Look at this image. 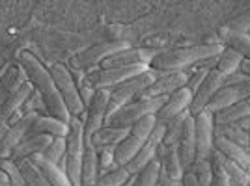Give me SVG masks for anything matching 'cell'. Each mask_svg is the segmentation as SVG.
<instances>
[{
  "label": "cell",
  "mask_w": 250,
  "mask_h": 186,
  "mask_svg": "<svg viewBox=\"0 0 250 186\" xmlns=\"http://www.w3.org/2000/svg\"><path fill=\"white\" fill-rule=\"evenodd\" d=\"M19 60H21V67L24 69L26 76H28V82L36 88V92L42 95L43 104H45L49 115L60 119L65 125L71 123L73 117L69 114L65 103L62 101V97L58 93V88L54 86V80H52L49 69H45L43 63L30 52H21Z\"/></svg>",
  "instance_id": "1"
},
{
  "label": "cell",
  "mask_w": 250,
  "mask_h": 186,
  "mask_svg": "<svg viewBox=\"0 0 250 186\" xmlns=\"http://www.w3.org/2000/svg\"><path fill=\"white\" fill-rule=\"evenodd\" d=\"M220 43H206V45H194V47H181V49H172V51H163L155 60L151 62L149 69L157 73H181L194 63H202L217 58L222 52Z\"/></svg>",
  "instance_id": "2"
},
{
  "label": "cell",
  "mask_w": 250,
  "mask_h": 186,
  "mask_svg": "<svg viewBox=\"0 0 250 186\" xmlns=\"http://www.w3.org/2000/svg\"><path fill=\"white\" fill-rule=\"evenodd\" d=\"M83 151L84 121L73 117L69 123V134L65 138V155L56 164L67 175L71 186H83Z\"/></svg>",
  "instance_id": "3"
},
{
  "label": "cell",
  "mask_w": 250,
  "mask_h": 186,
  "mask_svg": "<svg viewBox=\"0 0 250 186\" xmlns=\"http://www.w3.org/2000/svg\"><path fill=\"white\" fill-rule=\"evenodd\" d=\"M159 76H163V73H157L153 69L142 73L138 76H133L129 80L122 82L120 86H116L114 90H110V97H108V104H106V114H104V125L110 121V117L125 104H129L133 99L140 97V93L146 88H149L155 82Z\"/></svg>",
  "instance_id": "4"
},
{
  "label": "cell",
  "mask_w": 250,
  "mask_h": 186,
  "mask_svg": "<svg viewBox=\"0 0 250 186\" xmlns=\"http://www.w3.org/2000/svg\"><path fill=\"white\" fill-rule=\"evenodd\" d=\"M155 123H157L155 115H146V117H142L140 121H136L129 129V134L125 136V140L112 151L114 153L116 167H125V166L135 158L136 153L142 149V145L146 144V140L151 134Z\"/></svg>",
  "instance_id": "5"
},
{
  "label": "cell",
  "mask_w": 250,
  "mask_h": 186,
  "mask_svg": "<svg viewBox=\"0 0 250 186\" xmlns=\"http://www.w3.org/2000/svg\"><path fill=\"white\" fill-rule=\"evenodd\" d=\"M168 97H155V99H136L129 104L122 106L116 112L110 121L104 127H114V129H131L136 121H140L146 115H157V112L165 106Z\"/></svg>",
  "instance_id": "6"
},
{
  "label": "cell",
  "mask_w": 250,
  "mask_h": 186,
  "mask_svg": "<svg viewBox=\"0 0 250 186\" xmlns=\"http://www.w3.org/2000/svg\"><path fill=\"white\" fill-rule=\"evenodd\" d=\"M49 73H51L54 86L58 88V93H60V97L65 103V106H67L71 117H77V119H83L84 121L86 106H84L83 99H81V93H79L77 82L71 76V71L65 65H62V63H56V65H52L51 69H49Z\"/></svg>",
  "instance_id": "7"
},
{
  "label": "cell",
  "mask_w": 250,
  "mask_h": 186,
  "mask_svg": "<svg viewBox=\"0 0 250 186\" xmlns=\"http://www.w3.org/2000/svg\"><path fill=\"white\" fill-rule=\"evenodd\" d=\"M149 71L147 65H125V67H112V69H95V71H90L84 74V80L86 84L97 92V90H114L116 86H120L122 82L133 78V76H138L142 73Z\"/></svg>",
  "instance_id": "8"
},
{
  "label": "cell",
  "mask_w": 250,
  "mask_h": 186,
  "mask_svg": "<svg viewBox=\"0 0 250 186\" xmlns=\"http://www.w3.org/2000/svg\"><path fill=\"white\" fill-rule=\"evenodd\" d=\"M125 49H129V43L125 41L97 43V45H94V47H90V49H86V51H83L81 54L75 56L73 67L81 73L83 71L90 73V69H97V65H101L106 58H110L112 54L125 51Z\"/></svg>",
  "instance_id": "9"
},
{
  "label": "cell",
  "mask_w": 250,
  "mask_h": 186,
  "mask_svg": "<svg viewBox=\"0 0 250 186\" xmlns=\"http://www.w3.org/2000/svg\"><path fill=\"white\" fill-rule=\"evenodd\" d=\"M247 97H250V80L241 84H226L213 95V99L204 108V112H209L211 115H215L222 112V110L229 108V106H233V104L245 101Z\"/></svg>",
  "instance_id": "10"
},
{
  "label": "cell",
  "mask_w": 250,
  "mask_h": 186,
  "mask_svg": "<svg viewBox=\"0 0 250 186\" xmlns=\"http://www.w3.org/2000/svg\"><path fill=\"white\" fill-rule=\"evenodd\" d=\"M161 49H125L112 54L101 63V69H112V67H125V65H151V62L161 54Z\"/></svg>",
  "instance_id": "11"
},
{
  "label": "cell",
  "mask_w": 250,
  "mask_h": 186,
  "mask_svg": "<svg viewBox=\"0 0 250 186\" xmlns=\"http://www.w3.org/2000/svg\"><path fill=\"white\" fill-rule=\"evenodd\" d=\"M194 117V142H196V160H208L213 153V115L209 112H200Z\"/></svg>",
  "instance_id": "12"
},
{
  "label": "cell",
  "mask_w": 250,
  "mask_h": 186,
  "mask_svg": "<svg viewBox=\"0 0 250 186\" xmlns=\"http://www.w3.org/2000/svg\"><path fill=\"white\" fill-rule=\"evenodd\" d=\"M110 92L108 90H97L92 97V101L86 108L84 117V138H90L97 130L104 127V114H106V104H108Z\"/></svg>",
  "instance_id": "13"
},
{
  "label": "cell",
  "mask_w": 250,
  "mask_h": 186,
  "mask_svg": "<svg viewBox=\"0 0 250 186\" xmlns=\"http://www.w3.org/2000/svg\"><path fill=\"white\" fill-rule=\"evenodd\" d=\"M224 80H226V76L222 73H219L215 67L209 69L206 78H204V82L200 84L198 92L194 93V97H192V103H190V108H188L190 115H196L200 112H204V108L213 99V95L224 86Z\"/></svg>",
  "instance_id": "14"
},
{
  "label": "cell",
  "mask_w": 250,
  "mask_h": 186,
  "mask_svg": "<svg viewBox=\"0 0 250 186\" xmlns=\"http://www.w3.org/2000/svg\"><path fill=\"white\" fill-rule=\"evenodd\" d=\"M188 74L185 71L181 73H168L159 76L155 82L151 84L149 88H146L144 92L140 93L138 99H155V97H170L174 92L181 90L187 86Z\"/></svg>",
  "instance_id": "15"
},
{
  "label": "cell",
  "mask_w": 250,
  "mask_h": 186,
  "mask_svg": "<svg viewBox=\"0 0 250 186\" xmlns=\"http://www.w3.org/2000/svg\"><path fill=\"white\" fill-rule=\"evenodd\" d=\"M36 117H38V112L24 114L19 121H15L13 125H10L8 132H6V136H4L2 142H0V160L10 158L11 153H13V149L24 140V136H26V132H28V129H30V125L34 123Z\"/></svg>",
  "instance_id": "16"
},
{
  "label": "cell",
  "mask_w": 250,
  "mask_h": 186,
  "mask_svg": "<svg viewBox=\"0 0 250 186\" xmlns=\"http://www.w3.org/2000/svg\"><path fill=\"white\" fill-rule=\"evenodd\" d=\"M190 103H192V93L188 92L187 88L177 90V92H174L170 97H168V101L165 103V106L157 112V115H155L157 121L167 123V121H170L172 117L183 114V112H188Z\"/></svg>",
  "instance_id": "17"
},
{
  "label": "cell",
  "mask_w": 250,
  "mask_h": 186,
  "mask_svg": "<svg viewBox=\"0 0 250 186\" xmlns=\"http://www.w3.org/2000/svg\"><path fill=\"white\" fill-rule=\"evenodd\" d=\"M177 153H179V160L183 169H187L194 164L196 160V142H194V117L188 115L187 121L183 123L181 129V136L177 142Z\"/></svg>",
  "instance_id": "18"
},
{
  "label": "cell",
  "mask_w": 250,
  "mask_h": 186,
  "mask_svg": "<svg viewBox=\"0 0 250 186\" xmlns=\"http://www.w3.org/2000/svg\"><path fill=\"white\" fill-rule=\"evenodd\" d=\"M36 134H49L52 138H67L69 125H65L63 121L56 119V117H51V115L38 114V117L34 119V123L30 125V129H28V132H26L24 138Z\"/></svg>",
  "instance_id": "19"
},
{
  "label": "cell",
  "mask_w": 250,
  "mask_h": 186,
  "mask_svg": "<svg viewBox=\"0 0 250 186\" xmlns=\"http://www.w3.org/2000/svg\"><path fill=\"white\" fill-rule=\"evenodd\" d=\"M52 136L49 134H36V136H28L24 138L21 144L17 145L11 153L10 160L13 162H19L22 158H30L32 155H38V153H43L49 145L52 144Z\"/></svg>",
  "instance_id": "20"
},
{
  "label": "cell",
  "mask_w": 250,
  "mask_h": 186,
  "mask_svg": "<svg viewBox=\"0 0 250 186\" xmlns=\"http://www.w3.org/2000/svg\"><path fill=\"white\" fill-rule=\"evenodd\" d=\"M219 43L222 47L237 52L243 60H250V34L228 30L226 26H222L219 30Z\"/></svg>",
  "instance_id": "21"
},
{
  "label": "cell",
  "mask_w": 250,
  "mask_h": 186,
  "mask_svg": "<svg viewBox=\"0 0 250 186\" xmlns=\"http://www.w3.org/2000/svg\"><path fill=\"white\" fill-rule=\"evenodd\" d=\"M213 149L220 153L222 156H226L228 160L235 162L237 166H241L245 171H249L250 167V155L247 149H243L239 145L231 144L226 138H220V136H215L213 138Z\"/></svg>",
  "instance_id": "22"
},
{
  "label": "cell",
  "mask_w": 250,
  "mask_h": 186,
  "mask_svg": "<svg viewBox=\"0 0 250 186\" xmlns=\"http://www.w3.org/2000/svg\"><path fill=\"white\" fill-rule=\"evenodd\" d=\"M129 134V129H114V127H103L101 130H97L88 140L92 142L97 151H114L118 145L125 140V136Z\"/></svg>",
  "instance_id": "23"
},
{
  "label": "cell",
  "mask_w": 250,
  "mask_h": 186,
  "mask_svg": "<svg viewBox=\"0 0 250 186\" xmlns=\"http://www.w3.org/2000/svg\"><path fill=\"white\" fill-rule=\"evenodd\" d=\"M32 93H34V86H32L30 82H26V84H22L21 88L13 93L10 99H6V101L2 103V106H0V127L10 123L11 115L15 114L22 104L28 101V97H30Z\"/></svg>",
  "instance_id": "24"
},
{
  "label": "cell",
  "mask_w": 250,
  "mask_h": 186,
  "mask_svg": "<svg viewBox=\"0 0 250 186\" xmlns=\"http://www.w3.org/2000/svg\"><path fill=\"white\" fill-rule=\"evenodd\" d=\"M26 82H28V76H26L22 67H10L8 65L4 71V76L0 78V106Z\"/></svg>",
  "instance_id": "25"
},
{
  "label": "cell",
  "mask_w": 250,
  "mask_h": 186,
  "mask_svg": "<svg viewBox=\"0 0 250 186\" xmlns=\"http://www.w3.org/2000/svg\"><path fill=\"white\" fill-rule=\"evenodd\" d=\"M99 177V153L88 138H84L83 151V186L94 185Z\"/></svg>",
  "instance_id": "26"
},
{
  "label": "cell",
  "mask_w": 250,
  "mask_h": 186,
  "mask_svg": "<svg viewBox=\"0 0 250 186\" xmlns=\"http://www.w3.org/2000/svg\"><path fill=\"white\" fill-rule=\"evenodd\" d=\"M30 160L36 164V167L42 171V175L47 179V183H49L51 186H71V183H69L67 175H65V173H63L62 169H60L56 164L49 162V160H47L42 153L32 155Z\"/></svg>",
  "instance_id": "27"
},
{
  "label": "cell",
  "mask_w": 250,
  "mask_h": 186,
  "mask_svg": "<svg viewBox=\"0 0 250 186\" xmlns=\"http://www.w3.org/2000/svg\"><path fill=\"white\" fill-rule=\"evenodd\" d=\"M161 173L167 177L168 181H181V177L185 173L181 160H179V153H177V145H170L165 147V153L161 156Z\"/></svg>",
  "instance_id": "28"
},
{
  "label": "cell",
  "mask_w": 250,
  "mask_h": 186,
  "mask_svg": "<svg viewBox=\"0 0 250 186\" xmlns=\"http://www.w3.org/2000/svg\"><path fill=\"white\" fill-rule=\"evenodd\" d=\"M245 117H250V97H247L245 101L229 106L226 110H222L219 114L213 115V123L215 125H233L245 119Z\"/></svg>",
  "instance_id": "29"
},
{
  "label": "cell",
  "mask_w": 250,
  "mask_h": 186,
  "mask_svg": "<svg viewBox=\"0 0 250 186\" xmlns=\"http://www.w3.org/2000/svg\"><path fill=\"white\" fill-rule=\"evenodd\" d=\"M209 156H215V158L219 160V164L222 166V169H224L226 175L229 177V185L231 186H247L250 183V177L247 175V171H245L241 166H237L235 162L228 160L226 156H222L220 153H217L215 149H213V153H211Z\"/></svg>",
  "instance_id": "30"
},
{
  "label": "cell",
  "mask_w": 250,
  "mask_h": 186,
  "mask_svg": "<svg viewBox=\"0 0 250 186\" xmlns=\"http://www.w3.org/2000/svg\"><path fill=\"white\" fill-rule=\"evenodd\" d=\"M215 136H220V138H226L231 144L239 145L243 149L250 147V136L249 132L237 129L235 125H215V130H213Z\"/></svg>",
  "instance_id": "31"
},
{
  "label": "cell",
  "mask_w": 250,
  "mask_h": 186,
  "mask_svg": "<svg viewBox=\"0 0 250 186\" xmlns=\"http://www.w3.org/2000/svg\"><path fill=\"white\" fill-rule=\"evenodd\" d=\"M241 62H243V58H241L237 52H233L231 49H226V47H224L222 52L219 54V58H217L215 69L219 73H222L224 76H229V74L239 71Z\"/></svg>",
  "instance_id": "32"
},
{
  "label": "cell",
  "mask_w": 250,
  "mask_h": 186,
  "mask_svg": "<svg viewBox=\"0 0 250 186\" xmlns=\"http://www.w3.org/2000/svg\"><path fill=\"white\" fill-rule=\"evenodd\" d=\"M15 164L19 167V171H21V175H22V179H24L26 186H51L30 158H22V160L15 162Z\"/></svg>",
  "instance_id": "33"
},
{
  "label": "cell",
  "mask_w": 250,
  "mask_h": 186,
  "mask_svg": "<svg viewBox=\"0 0 250 186\" xmlns=\"http://www.w3.org/2000/svg\"><path fill=\"white\" fill-rule=\"evenodd\" d=\"M159 171H161V162L151 160L144 169L133 175V186H155L159 181Z\"/></svg>",
  "instance_id": "34"
},
{
  "label": "cell",
  "mask_w": 250,
  "mask_h": 186,
  "mask_svg": "<svg viewBox=\"0 0 250 186\" xmlns=\"http://www.w3.org/2000/svg\"><path fill=\"white\" fill-rule=\"evenodd\" d=\"M129 177L131 175H129V171L125 167H116L112 171H106L103 175H99L97 181L90 186H122Z\"/></svg>",
  "instance_id": "35"
},
{
  "label": "cell",
  "mask_w": 250,
  "mask_h": 186,
  "mask_svg": "<svg viewBox=\"0 0 250 186\" xmlns=\"http://www.w3.org/2000/svg\"><path fill=\"white\" fill-rule=\"evenodd\" d=\"M192 173L196 175V179L200 181L202 186H209L211 181H213V166H211V160H194V164L190 166Z\"/></svg>",
  "instance_id": "36"
},
{
  "label": "cell",
  "mask_w": 250,
  "mask_h": 186,
  "mask_svg": "<svg viewBox=\"0 0 250 186\" xmlns=\"http://www.w3.org/2000/svg\"><path fill=\"white\" fill-rule=\"evenodd\" d=\"M42 155L52 164H58L65 155V138H54L52 144L43 151Z\"/></svg>",
  "instance_id": "37"
},
{
  "label": "cell",
  "mask_w": 250,
  "mask_h": 186,
  "mask_svg": "<svg viewBox=\"0 0 250 186\" xmlns=\"http://www.w3.org/2000/svg\"><path fill=\"white\" fill-rule=\"evenodd\" d=\"M211 166H213V181L209 186H231L229 185V177L226 175V171L222 169V166L219 164V160L215 156H209Z\"/></svg>",
  "instance_id": "38"
},
{
  "label": "cell",
  "mask_w": 250,
  "mask_h": 186,
  "mask_svg": "<svg viewBox=\"0 0 250 186\" xmlns=\"http://www.w3.org/2000/svg\"><path fill=\"white\" fill-rule=\"evenodd\" d=\"M228 30H235V32H243V34H247V30H250V10L245 11V13H241L237 17H233L231 21H228L224 24Z\"/></svg>",
  "instance_id": "39"
},
{
  "label": "cell",
  "mask_w": 250,
  "mask_h": 186,
  "mask_svg": "<svg viewBox=\"0 0 250 186\" xmlns=\"http://www.w3.org/2000/svg\"><path fill=\"white\" fill-rule=\"evenodd\" d=\"M209 69H204V67H200L198 71H192L190 74H188V80H187V88L188 92L192 93V97H194V93L198 92L200 84L204 82V78H206V74H208Z\"/></svg>",
  "instance_id": "40"
},
{
  "label": "cell",
  "mask_w": 250,
  "mask_h": 186,
  "mask_svg": "<svg viewBox=\"0 0 250 186\" xmlns=\"http://www.w3.org/2000/svg\"><path fill=\"white\" fill-rule=\"evenodd\" d=\"M181 186H202L200 185V181L196 179V175L192 173L190 167H187L185 173H183V177H181Z\"/></svg>",
  "instance_id": "41"
},
{
  "label": "cell",
  "mask_w": 250,
  "mask_h": 186,
  "mask_svg": "<svg viewBox=\"0 0 250 186\" xmlns=\"http://www.w3.org/2000/svg\"><path fill=\"white\" fill-rule=\"evenodd\" d=\"M237 129H241V130H245V132H249L250 134V117H245V119H241V121H237V123H233Z\"/></svg>",
  "instance_id": "42"
},
{
  "label": "cell",
  "mask_w": 250,
  "mask_h": 186,
  "mask_svg": "<svg viewBox=\"0 0 250 186\" xmlns=\"http://www.w3.org/2000/svg\"><path fill=\"white\" fill-rule=\"evenodd\" d=\"M239 73L241 74H245L247 78H250V60H243V62H241Z\"/></svg>",
  "instance_id": "43"
},
{
  "label": "cell",
  "mask_w": 250,
  "mask_h": 186,
  "mask_svg": "<svg viewBox=\"0 0 250 186\" xmlns=\"http://www.w3.org/2000/svg\"><path fill=\"white\" fill-rule=\"evenodd\" d=\"M0 186H10V179L2 169H0Z\"/></svg>",
  "instance_id": "44"
},
{
  "label": "cell",
  "mask_w": 250,
  "mask_h": 186,
  "mask_svg": "<svg viewBox=\"0 0 250 186\" xmlns=\"http://www.w3.org/2000/svg\"><path fill=\"white\" fill-rule=\"evenodd\" d=\"M8 129H10L8 125H2V127H0V142H2V138L6 136V132H8Z\"/></svg>",
  "instance_id": "45"
},
{
  "label": "cell",
  "mask_w": 250,
  "mask_h": 186,
  "mask_svg": "<svg viewBox=\"0 0 250 186\" xmlns=\"http://www.w3.org/2000/svg\"><path fill=\"white\" fill-rule=\"evenodd\" d=\"M122 186H133V175L129 177V179H127V181H125V183Z\"/></svg>",
  "instance_id": "46"
},
{
  "label": "cell",
  "mask_w": 250,
  "mask_h": 186,
  "mask_svg": "<svg viewBox=\"0 0 250 186\" xmlns=\"http://www.w3.org/2000/svg\"><path fill=\"white\" fill-rule=\"evenodd\" d=\"M10 186H26V185H10Z\"/></svg>",
  "instance_id": "47"
},
{
  "label": "cell",
  "mask_w": 250,
  "mask_h": 186,
  "mask_svg": "<svg viewBox=\"0 0 250 186\" xmlns=\"http://www.w3.org/2000/svg\"><path fill=\"white\" fill-rule=\"evenodd\" d=\"M155 186H163V185H161V183H159V181H157V185Z\"/></svg>",
  "instance_id": "48"
},
{
  "label": "cell",
  "mask_w": 250,
  "mask_h": 186,
  "mask_svg": "<svg viewBox=\"0 0 250 186\" xmlns=\"http://www.w3.org/2000/svg\"><path fill=\"white\" fill-rule=\"evenodd\" d=\"M247 186H250V183H249V185H247Z\"/></svg>",
  "instance_id": "49"
}]
</instances>
